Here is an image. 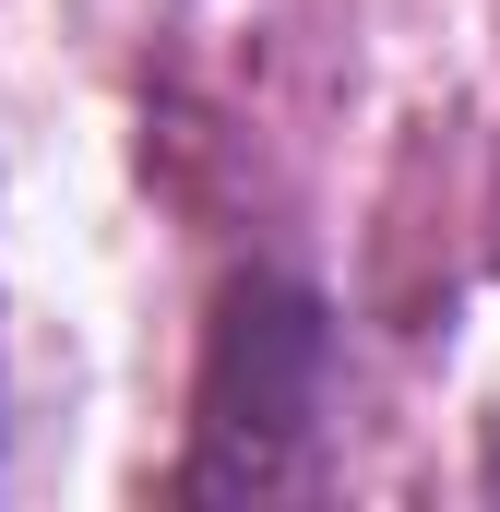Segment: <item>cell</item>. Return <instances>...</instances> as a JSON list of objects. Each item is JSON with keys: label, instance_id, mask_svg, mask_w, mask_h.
Here are the masks:
<instances>
[{"label": "cell", "instance_id": "obj_1", "mask_svg": "<svg viewBox=\"0 0 500 512\" xmlns=\"http://www.w3.org/2000/svg\"><path fill=\"white\" fill-rule=\"evenodd\" d=\"M310 417H322V310L298 286L250 274L227 298V322H215L191 489H286V477H310Z\"/></svg>", "mask_w": 500, "mask_h": 512}]
</instances>
